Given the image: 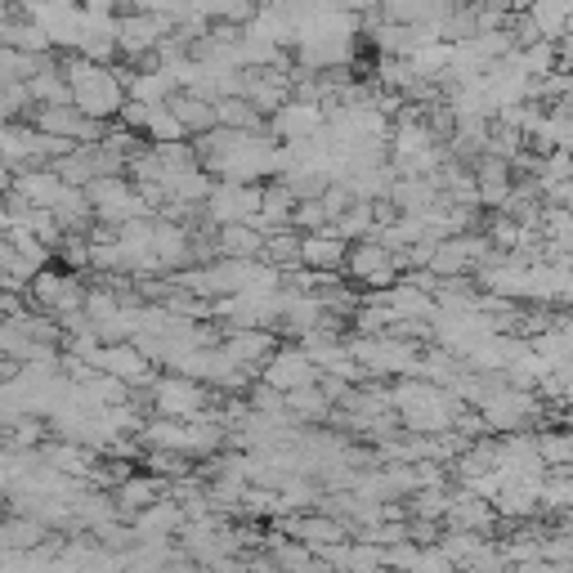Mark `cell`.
<instances>
[{
    "instance_id": "obj_8",
    "label": "cell",
    "mask_w": 573,
    "mask_h": 573,
    "mask_svg": "<svg viewBox=\"0 0 573 573\" xmlns=\"http://www.w3.org/2000/svg\"><path fill=\"white\" fill-rule=\"evenodd\" d=\"M538 457L547 466L569 471L573 466V431H543L538 435Z\"/></svg>"
},
{
    "instance_id": "obj_1",
    "label": "cell",
    "mask_w": 573,
    "mask_h": 573,
    "mask_svg": "<svg viewBox=\"0 0 573 573\" xmlns=\"http://www.w3.org/2000/svg\"><path fill=\"white\" fill-rule=\"evenodd\" d=\"M524 18L533 23V32H538L543 41L560 46L564 36H569V23H573V0H538V5H533Z\"/></svg>"
},
{
    "instance_id": "obj_3",
    "label": "cell",
    "mask_w": 573,
    "mask_h": 573,
    "mask_svg": "<svg viewBox=\"0 0 573 573\" xmlns=\"http://www.w3.org/2000/svg\"><path fill=\"white\" fill-rule=\"evenodd\" d=\"M158 408L166 412V416H194V412H202L207 408V395H202V386H194V381H162L158 386Z\"/></svg>"
},
{
    "instance_id": "obj_6",
    "label": "cell",
    "mask_w": 573,
    "mask_h": 573,
    "mask_svg": "<svg viewBox=\"0 0 573 573\" xmlns=\"http://www.w3.org/2000/svg\"><path fill=\"white\" fill-rule=\"evenodd\" d=\"M346 260H350L354 278H368V283H381V278H390V274H395V260H390L386 247H354Z\"/></svg>"
},
{
    "instance_id": "obj_9",
    "label": "cell",
    "mask_w": 573,
    "mask_h": 573,
    "mask_svg": "<svg viewBox=\"0 0 573 573\" xmlns=\"http://www.w3.org/2000/svg\"><path fill=\"white\" fill-rule=\"evenodd\" d=\"M291 533H296V538H304L310 547L340 543V524H332V520H300V524H291Z\"/></svg>"
},
{
    "instance_id": "obj_5",
    "label": "cell",
    "mask_w": 573,
    "mask_h": 573,
    "mask_svg": "<svg viewBox=\"0 0 573 573\" xmlns=\"http://www.w3.org/2000/svg\"><path fill=\"white\" fill-rule=\"evenodd\" d=\"M346 256H350V247H346V238H340L336 228H332L327 238H323V234L300 238V260L310 264V270H336V264L346 260Z\"/></svg>"
},
{
    "instance_id": "obj_4",
    "label": "cell",
    "mask_w": 573,
    "mask_h": 573,
    "mask_svg": "<svg viewBox=\"0 0 573 573\" xmlns=\"http://www.w3.org/2000/svg\"><path fill=\"white\" fill-rule=\"evenodd\" d=\"M76 82H82V86H76V99H82V108L95 112V117H99V112H112V108L122 103V90H117V82H112L108 72L76 76Z\"/></svg>"
},
{
    "instance_id": "obj_11",
    "label": "cell",
    "mask_w": 573,
    "mask_h": 573,
    "mask_svg": "<svg viewBox=\"0 0 573 573\" xmlns=\"http://www.w3.org/2000/svg\"><path fill=\"white\" fill-rule=\"evenodd\" d=\"M278 126H283L287 135H300V130H310V126H319V112H314L310 103H296L291 112H283V117H278Z\"/></svg>"
},
{
    "instance_id": "obj_2",
    "label": "cell",
    "mask_w": 573,
    "mask_h": 573,
    "mask_svg": "<svg viewBox=\"0 0 573 573\" xmlns=\"http://www.w3.org/2000/svg\"><path fill=\"white\" fill-rule=\"evenodd\" d=\"M264 376H270L274 390H287V395L310 390V381H314V359H304V354H278V359H270Z\"/></svg>"
},
{
    "instance_id": "obj_13",
    "label": "cell",
    "mask_w": 573,
    "mask_h": 573,
    "mask_svg": "<svg viewBox=\"0 0 573 573\" xmlns=\"http://www.w3.org/2000/svg\"><path fill=\"white\" fill-rule=\"evenodd\" d=\"M507 5H511V10H520V14H528L533 5H538V0H507Z\"/></svg>"
},
{
    "instance_id": "obj_7",
    "label": "cell",
    "mask_w": 573,
    "mask_h": 573,
    "mask_svg": "<svg viewBox=\"0 0 573 573\" xmlns=\"http://www.w3.org/2000/svg\"><path fill=\"white\" fill-rule=\"evenodd\" d=\"M479 198L484 202H493V207H498V202H507L511 198V166L502 162V158H484V166H479Z\"/></svg>"
},
{
    "instance_id": "obj_10",
    "label": "cell",
    "mask_w": 573,
    "mask_h": 573,
    "mask_svg": "<svg viewBox=\"0 0 573 573\" xmlns=\"http://www.w3.org/2000/svg\"><path fill=\"white\" fill-rule=\"evenodd\" d=\"M224 247L234 251V256H256V251L264 247V238H260V234H251L247 224H228V228H224Z\"/></svg>"
},
{
    "instance_id": "obj_12",
    "label": "cell",
    "mask_w": 573,
    "mask_h": 573,
    "mask_svg": "<svg viewBox=\"0 0 573 573\" xmlns=\"http://www.w3.org/2000/svg\"><path fill=\"white\" fill-rule=\"evenodd\" d=\"M551 202H556V211H573V179H564V184H556L551 194H547Z\"/></svg>"
}]
</instances>
